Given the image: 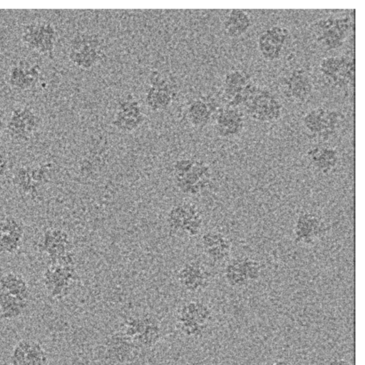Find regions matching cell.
<instances>
[{
	"mask_svg": "<svg viewBox=\"0 0 365 365\" xmlns=\"http://www.w3.org/2000/svg\"><path fill=\"white\" fill-rule=\"evenodd\" d=\"M319 70L331 85L343 86L354 81V61L346 56H328L322 60Z\"/></svg>",
	"mask_w": 365,
	"mask_h": 365,
	"instance_id": "13",
	"label": "cell"
},
{
	"mask_svg": "<svg viewBox=\"0 0 365 365\" xmlns=\"http://www.w3.org/2000/svg\"><path fill=\"white\" fill-rule=\"evenodd\" d=\"M40 125V118L29 106L13 110L6 125L8 135L16 141H28Z\"/></svg>",
	"mask_w": 365,
	"mask_h": 365,
	"instance_id": "10",
	"label": "cell"
},
{
	"mask_svg": "<svg viewBox=\"0 0 365 365\" xmlns=\"http://www.w3.org/2000/svg\"><path fill=\"white\" fill-rule=\"evenodd\" d=\"M284 95L297 101L307 99L313 91V84L309 76L302 68H296L284 78L283 83Z\"/></svg>",
	"mask_w": 365,
	"mask_h": 365,
	"instance_id": "22",
	"label": "cell"
},
{
	"mask_svg": "<svg viewBox=\"0 0 365 365\" xmlns=\"http://www.w3.org/2000/svg\"><path fill=\"white\" fill-rule=\"evenodd\" d=\"M4 118H5L4 111L0 108V136H1V132L6 125L5 121H4Z\"/></svg>",
	"mask_w": 365,
	"mask_h": 365,
	"instance_id": "29",
	"label": "cell"
},
{
	"mask_svg": "<svg viewBox=\"0 0 365 365\" xmlns=\"http://www.w3.org/2000/svg\"><path fill=\"white\" fill-rule=\"evenodd\" d=\"M165 223L171 235L178 237H193L201 232L203 218L196 205L182 202L168 210Z\"/></svg>",
	"mask_w": 365,
	"mask_h": 365,
	"instance_id": "2",
	"label": "cell"
},
{
	"mask_svg": "<svg viewBox=\"0 0 365 365\" xmlns=\"http://www.w3.org/2000/svg\"><path fill=\"white\" fill-rule=\"evenodd\" d=\"M289 38V30L281 26H272L264 30L257 39V47L262 57L269 61L279 59Z\"/></svg>",
	"mask_w": 365,
	"mask_h": 365,
	"instance_id": "15",
	"label": "cell"
},
{
	"mask_svg": "<svg viewBox=\"0 0 365 365\" xmlns=\"http://www.w3.org/2000/svg\"><path fill=\"white\" fill-rule=\"evenodd\" d=\"M24 235L23 224L16 217L7 216L0 220V252H16L21 246Z\"/></svg>",
	"mask_w": 365,
	"mask_h": 365,
	"instance_id": "19",
	"label": "cell"
},
{
	"mask_svg": "<svg viewBox=\"0 0 365 365\" xmlns=\"http://www.w3.org/2000/svg\"><path fill=\"white\" fill-rule=\"evenodd\" d=\"M244 128L243 113L235 107L228 106L218 110L215 118V129L221 136L238 134Z\"/></svg>",
	"mask_w": 365,
	"mask_h": 365,
	"instance_id": "23",
	"label": "cell"
},
{
	"mask_svg": "<svg viewBox=\"0 0 365 365\" xmlns=\"http://www.w3.org/2000/svg\"><path fill=\"white\" fill-rule=\"evenodd\" d=\"M328 230V225L320 215L312 211L303 210L297 214L294 220V241L297 244L312 245Z\"/></svg>",
	"mask_w": 365,
	"mask_h": 365,
	"instance_id": "7",
	"label": "cell"
},
{
	"mask_svg": "<svg viewBox=\"0 0 365 365\" xmlns=\"http://www.w3.org/2000/svg\"><path fill=\"white\" fill-rule=\"evenodd\" d=\"M271 365H293L291 362L284 360V359H280L274 361Z\"/></svg>",
	"mask_w": 365,
	"mask_h": 365,
	"instance_id": "30",
	"label": "cell"
},
{
	"mask_svg": "<svg viewBox=\"0 0 365 365\" xmlns=\"http://www.w3.org/2000/svg\"><path fill=\"white\" fill-rule=\"evenodd\" d=\"M73 264L51 263L43 274V282L47 292L53 297L60 295L74 279Z\"/></svg>",
	"mask_w": 365,
	"mask_h": 365,
	"instance_id": "17",
	"label": "cell"
},
{
	"mask_svg": "<svg viewBox=\"0 0 365 365\" xmlns=\"http://www.w3.org/2000/svg\"><path fill=\"white\" fill-rule=\"evenodd\" d=\"M176 95L173 84L158 71L150 74L145 95V102L150 111L160 112L169 108Z\"/></svg>",
	"mask_w": 365,
	"mask_h": 365,
	"instance_id": "8",
	"label": "cell"
},
{
	"mask_svg": "<svg viewBox=\"0 0 365 365\" xmlns=\"http://www.w3.org/2000/svg\"><path fill=\"white\" fill-rule=\"evenodd\" d=\"M341 120L342 115L337 111L318 107L306 113L303 123L310 133L325 138L335 132Z\"/></svg>",
	"mask_w": 365,
	"mask_h": 365,
	"instance_id": "14",
	"label": "cell"
},
{
	"mask_svg": "<svg viewBox=\"0 0 365 365\" xmlns=\"http://www.w3.org/2000/svg\"><path fill=\"white\" fill-rule=\"evenodd\" d=\"M71 247L70 238L65 230L51 228L44 232L41 249L47 255L51 263L63 262L73 259Z\"/></svg>",
	"mask_w": 365,
	"mask_h": 365,
	"instance_id": "12",
	"label": "cell"
},
{
	"mask_svg": "<svg viewBox=\"0 0 365 365\" xmlns=\"http://www.w3.org/2000/svg\"><path fill=\"white\" fill-rule=\"evenodd\" d=\"M350 21L347 16L322 19L314 24L316 41L324 48H336L343 43L349 29Z\"/></svg>",
	"mask_w": 365,
	"mask_h": 365,
	"instance_id": "11",
	"label": "cell"
},
{
	"mask_svg": "<svg viewBox=\"0 0 365 365\" xmlns=\"http://www.w3.org/2000/svg\"><path fill=\"white\" fill-rule=\"evenodd\" d=\"M29 295V284L21 274L9 271L0 277V297L27 304Z\"/></svg>",
	"mask_w": 365,
	"mask_h": 365,
	"instance_id": "20",
	"label": "cell"
},
{
	"mask_svg": "<svg viewBox=\"0 0 365 365\" xmlns=\"http://www.w3.org/2000/svg\"><path fill=\"white\" fill-rule=\"evenodd\" d=\"M200 244L204 255L213 264H225L230 259L232 242L224 233L207 231L202 235Z\"/></svg>",
	"mask_w": 365,
	"mask_h": 365,
	"instance_id": "16",
	"label": "cell"
},
{
	"mask_svg": "<svg viewBox=\"0 0 365 365\" xmlns=\"http://www.w3.org/2000/svg\"><path fill=\"white\" fill-rule=\"evenodd\" d=\"M39 76L40 67L38 65L26 68L19 63L11 68L9 73V83L15 89L25 91L36 84Z\"/></svg>",
	"mask_w": 365,
	"mask_h": 365,
	"instance_id": "25",
	"label": "cell"
},
{
	"mask_svg": "<svg viewBox=\"0 0 365 365\" xmlns=\"http://www.w3.org/2000/svg\"><path fill=\"white\" fill-rule=\"evenodd\" d=\"M312 166L320 173H331L339 163L338 151L330 147H315L307 153Z\"/></svg>",
	"mask_w": 365,
	"mask_h": 365,
	"instance_id": "26",
	"label": "cell"
},
{
	"mask_svg": "<svg viewBox=\"0 0 365 365\" xmlns=\"http://www.w3.org/2000/svg\"><path fill=\"white\" fill-rule=\"evenodd\" d=\"M214 112L215 106L212 101L200 97L192 99L186 104L185 115L191 126L202 128L210 120Z\"/></svg>",
	"mask_w": 365,
	"mask_h": 365,
	"instance_id": "24",
	"label": "cell"
},
{
	"mask_svg": "<svg viewBox=\"0 0 365 365\" xmlns=\"http://www.w3.org/2000/svg\"><path fill=\"white\" fill-rule=\"evenodd\" d=\"M243 104L247 115L255 120L274 122L282 115V104L267 91L255 88Z\"/></svg>",
	"mask_w": 365,
	"mask_h": 365,
	"instance_id": "6",
	"label": "cell"
},
{
	"mask_svg": "<svg viewBox=\"0 0 365 365\" xmlns=\"http://www.w3.org/2000/svg\"><path fill=\"white\" fill-rule=\"evenodd\" d=\"M251 24V16L246 11L235 9L225 16L222 27L228 37L237 38L245 34Z\"/></svg>",
	"mask_w": 365,
	"mask_h": 365,
	"instance_id": "27",
	"label": "cell"
},
{
	"mask_svg": "<svg viewBox=\"0 0 365 365\" xmlns=\"http://www.w3.org/2000/svg\"><path fill=\"white\" fill-rule=\"evenodd\" d=\"M8 168V160L6 156L0 153V179L6 174Z\"/></svg>",
	"mask_w": 365,
	"mask_h": 365,
	"instance_id": "28",
	"label": "cell"
},
{
	"mask_svg": "<svg viewBox=\"0 0 365 365\" xmlns=\"http://www.w3.org/2000/svg\"><path fill=\"white\" fill-rule=\"evenodd\" d=\"M100 37L93 33L76 34L71 40L68 56L76 67L89 70L104 58Z\"/></svg>",
	"mask_w": 365,
	"mask_h": 365,
	"instance_id": "3",
	"label": "cell"
},
{
	"mask_svg": "<svg viewBox=\"0 0 365 365\" xmlns=\"http://www.w3.org/2000/svg\"><path fill=\"white\" fill-rule=\"evenodd\" d=\"M10 361L11 365H45L47 356L39 343L22 339L14 347Z\"/></svg>",
	"mask_w": 365,
	"mask_h": 365,
	"instance_id": "18",
	"label": "cell"
},
{
	"mask_svg": "<svg viewBox=\"0 0 365 365\" xmlns=\"http://www.w3.org/2000/svg\"><path fill=\"white\" fill-rule=\"evenodd\" d=\"M173 180L183 194L196 195L207 190L212 183V170L204 160L180 158L173 164Z\"/></svg>",
	"mask_w": 365,
	"mask_h": 365,
	"instance_id": "1",
	"label": "cell"
},
{
	"mask_svg": "<svg viewBox=\"0 0 365 365\" xmlns=\"http://www.w3.org/2000/svg\"><path fill=\"white\" fill-rule=\"evenodd\" d=\"M262 266L259 261L248 256L230 259L223 269V277L227 284L232 288H242L258 280Z\"/></svg>",
	"mask_w": 365,
	"mask_h": 365,
	"instance_id": "4",
	"label": "cell"
},
{
	"mask_svg": "<svg viewBox=\"0 0 365 365\" xmlns=\"http://www.w3.org/2000/svg\"><path fill=\"white\" fill-rule=\"evenodd\" d=\"M57 31L49 21H34L26 24L21 35L22 42L30 49L52 56Z\"/></svg>",
	"mask_w": 365,
	"mask_h": 365,
	"instance_id": "5",
	"label": "cell"
},
{
	"mask_svg": "<svg viewBox=\"0 0 365 365\" xmlns=\"http://www.w3.org/2000/svg\"><path fill=\"white\" fill-rule=\"evenodd\" d=\"M178 278L180 283L190 289L206 287L212 278V274L205 265L198 260H190L181 266Z\"/></svg>",
	"mask_w": 365,
	"mask_h": 365,
	"instance_id": "21",
	"label": "cell"
},
{
	"mask_svg": "<svg viewBox=\"0 0 365 365\" xmlns=\"http://www.w3.org/2000/svg\"><path fill=\"white\" fill-rule=\"evenodd\" d=\"M145 120V115L139 102L128 95L118 102L111 124L121 133H130L139 128Z\"/></svg>",
	"mask_w": 365,
	"mask_h": 365,
	"instance_id": "9",
	"label": "cell"
}]
</instances>
